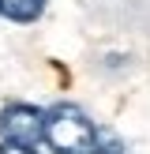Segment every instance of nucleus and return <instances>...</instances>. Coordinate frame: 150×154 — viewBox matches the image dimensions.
Returning a JSON list of instances; mask_svg holds the SVG:
<instances>
[{"instance_id": "4", "label": "nucleus", "mask_w": 150, "mask_h": 154, "mask_svg": "<svg viewBox=\"0 0 150 154\" xmlns=\"http://www.w3.org/2000/svg\"><path fill=\"white\" fill-rule=\"evenodd\" d=\"M90 154H128V150H124V143H120V139H109V135H101V139H98V147L90 150Z\"/></svg>"}, {"instance_id": "1", "label": "nucleus", "mask_w": 150, "mask_h": 154, "mask_svg": "<svg viewBox=\"0 0 150 154\" xmlns=\"http://www.w3.org/2000/svg\"><path fill=\"white\" fill-rule=\"evenodd\" d=\"M101 139L98 124L71 102H60L45 113V143L52 154H90Z\"/></svg>"}, {"instance_id": "3", "label": "nucleus", "mask_w": 150, "mask_h": 154, "mask_svg": "<svg viewBox=\"0 0 150 154\" xmlns=\"http://www.w3.org/2000/svg\"><path fill=\"white\" fill-rule=\"evenodd\" d=\"M49 0H0V15L11 23H34Z\"/></svg>"}, {"instance_id": "5", "label": "nucleus", "mask_w": 150, "mask_h": 154, "mask_svg": "<svg viewBox=\"0 0 150 154\" xmlns=\"http://www.w3.org/2000/svg\"><path fill=\"white\" fill-rule=\"evenodd\" d=\"M0 154H34V147H19V143H0Z\"/></svg>"}, {"instance_id": "2", "label": "nucleus", "mask_w": 150, "mask_h": 154, "mask_svg": "<svg viewBox=\"0 0 150 154\" xmlns=\"http://www.w3.org/2000/svg\"><path fill=\"white\" fill-rule=\"evenodd\" d=\"M0 139L19 143V147H38L45 139V113L26 102H11L0 109Z\"/></svg>"}]
</instances>
